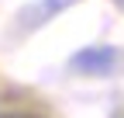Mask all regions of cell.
I'll list each match as a JSON object with an SVG mask.
<instances>
[{
	"instance_id": "cell-1",
	"label": "cell",
	"mask_w": 124,
	"mask_h": 118,
	"mask_svg": "<svg viewBox=\"0 0 124 118\" xmlns=\"http://www.w3.org/2000/svg\"><path fill=\"white\" fill-rule=\"evenodd\" d=\"M4 118H41V115H31V111H10V115H4Z\"/></svg>"
}]
</instances>
